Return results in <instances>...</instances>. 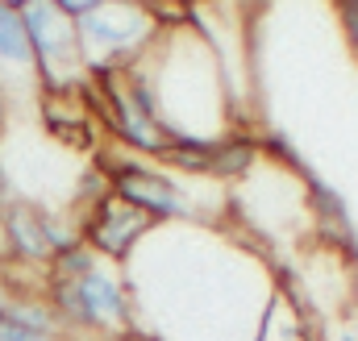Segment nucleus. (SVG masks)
Masks as SVG:
<instances>
[{
  "instance_id": "nucleus-8",
  "label": "nucleus",
  "mask_w": 358,
  "mask_h": 341,
  "mask_svg": "<svg viewBox=\"0 0 358 341\" xmlns=\"http://www.w3.org/2000/svg\"><path fill=\"white\" fill-rule=\"evenodd\" d=\"M4 321H13L21 329H34V333H46V338H63V325H59L55 308L38 291H17L4 308Z\"/></svg>"
},
{
  "instance_id": "nucleus-18",
  "label": "nucleus",
  "mask_w": 358,
  "mask_h": 341,
  "mask_svg": "<svg viewBox=\"0 0 358 341\" xmlns=\"http://www.w3.org/2000/svg\"><path fill=\"white\" fill-rule=\"evenodd\" d=\"M338 341H358V333H355V329H342V333H338Z\"/></svg>"
},
{
  "instance_id": "nucleus-11",
  "label": "nucleus",
  "mask_w": 358,
  "mask_h": 341,
  "mask_svg": "<svg viewBox=\"0 0 358 341\" xmlns=\"http://www.w3.org/2000/svg\"><path fill=\"white\" fill-rule=\"evenodd\" d=\"M63 17H71V21H80V17H88V13H96L104 0H50Z\"/></svg>"
},
{
  "instance_id": "nucleus-4",
  "label": "nucleus",
  "mask_w": 358,
  "mask_h": 341,
  "mask_svg": "<svg viewBox=\"0 0 358 341\" xmlns=\"http://www.w3.org/2000/svg\"><path fill=\"white\" fill-rule=\"evenodd\" d=\"M42 212H46V204L21 200V196L0 208V238H4L8 262H17V266H50V246H46Z\"/></svg>"
},
{
  "instance_id": "nucleus-3",
  "label": "nucleus",
  "mask_w": 358,
  "mask_h": 341,
  "mask_svg": "<svg viewBox=\"0 0 358 341\" xmlns=\"http://www.w3.org/2000/svg\"><path fill=\"white\" fill-rule=\"evenodd\" d=\"M150 229H159V221H150L142 208L117 200L113 191L100 196L88 212L80 217V242H84L100 262H104V258H108V262H125V258L134 254V246H138Z\"/></svg>"
},
{
  "instance_id": "nucleus-12",
  "label": "nucleus",
  "mask_w": 358,
  "mask_h": 341,
  "mask_svg": "<svg viewBox=\"0 0 358 341\" xmlns=\"http://www.w3.org/2000/svg\"><path fill=\"white\" fill-rule=\"evenodd\" d=\"M0 341H63V338H46V333H34V329H21L13 321L0 317Z\"/></svg>"
},
{
  "instance_id": "nucleus-15",
  "label": "nucleus",
  "mask_w": 358,
  "mask_h": 341,
  "mask_svg": "<svg viewBox=\"0 0 358 341\" xmlns=\"http://www.w3.org/2000/svg\"><path fill=\"white\" fill-rule=\"evenodd\" d=\"M8 108H13V100H8V92L0 87V129L8 125Z\"/></svg>"
},
{
  "instance_id": "nucleus-19",
  "label": "nucleus",
  "mask_w": 358,
  "mask_h": 341,
  "mask_svg": "<svg viewBox=\"0 0 358 341\" xmlns=\"http://www.w3.org/2000/svg\"><path fill=\"white\" fill-rule=\"evenodd\" d=\"M338 4H346V0H338Z\"/></svg>"
},
{
  "instance_id": "nucleus-16",
  "label": "nucleus",
  "mask_w": 358,
  "mask_h": 341,
  "mask_svg": "<svg viewBox=\"0 0 358 341\" xmlns=\"http://www.w3.org/2000/svg\"><path fill=\"white\" fill-rule=\"evenodd\" d=\"M8 300H13V287H8V279L0 275V317H4V308H8Z\"/></svg>"
},
{
  "instance_id": "nucleus-14",
  "label": "nucleus",
  "mask_w": 358,
  "mask_h": 341,
  "mask_svg": "<svg viewBox=\"0 0 358 341\" xmlns=\"http://www.w3.org/2000/svg\"><path fill=\"white\" fill-rule=\"evenodd\" d=\"M113 341H163V338H155V333H146V329H138V325H134V329H125V333H117Z\"/></svg>"
},
{
  "instance_id": "nucleus-7",
  "label": "nucleus",
  "mask_w": 358,
  "mask_h": 341,
  "mask_svg": "<svg viewBox=\"0 0 358 341\" xmlns=\"http://www.w3.org/2000/svg\"><path fill=\"white\" fill-rule=\"evenodd\" d=\"M259 154H263L259 138H250L242 129H225L213 142V179H242V175H250Z\"/></svg>"
},
{
  "instance_id": "nucleus-9",
  "label": "nucleus",
  "mask_w": 358,
  "mask_h": 341,
  "mask_svg": "<svg viewBox=\"0 0 358 341\" xmlns=\"http://www.w3.org/2000/svg\"><path fill=\"white\" fill-rule=\"evenodd\" d=\"M100 266V258L92 254L84 242H76V246H67V250H59V254L50 258V266H46V279H84L88 270Z\"/></svg>"
},
{
  "instance_id": "nucleus-5",
  "label": "nucleus",
  "mask_w": 358,
  "mask_h": 341,
  "mask_svg": "<svg viewBox=\"0 0 358 341\" xmlns=\"http://www.w3.org/2000/svg\"><path fill=\"white\" fill-rule=\"evenodd\" d=\"M80 291H84V300H88L92 329H96V333L117 338V333L134 329V300H129L125 283H121L104 262L80 279Z\"/></svg>"
},
{
  "instance_id": "nucleus-17",
  "label": "nucleus",
  "mask_w": 358,
  "mask_h": 341,
  "mask_svg": "<svg viewBox=\"0 0 358 341\" xmlns=\"http://www.w3.org/2000/svg\"><path fill=\"white\" fill-rule=\"evenodd\" d=\"M350 329H355V333H358V300H355V304H350Z\"/></svg>"
},
{
  "instance_id": "nucleus-10",
  "label": "nucleus",
  "mask_w": 358,
  "mask_h": 341,
  "mask_svg": "<svg viewBox=\"0 0 358 341\" xmlns=\"http://www.w3.org/2000/svg\"><path fill=\"white\" fill-rule=\"evenodd\" d=\"M108 191H113V187H108V175L92 163L88 170H80V183H76V208L88 212L92 204H96L100 196H108Z\"/></svg>"
},
{
  "instance_id": "nucleus-1",
  "label": "nucleus",
  "mask_w": 358,
  "mask_h": 341,
  "mask_svg": "<svg viewBox=\"0 0 358 341\" xmlns=\"http://www.w3.org/2000/svg\"><path fill=\"white\" fill-rule=\"evenodd\" d=\"M88 71H121L159 42V21L146 0H104L76 21Z\"/></svg>"
},
{
  "instance_id": "nucleus-2",
  "label": "nucleus",
  "mask_w": 358,
  "mask_h": 341,
  "mask_svg": "<svg viewBox=\"0 0 358 341\" xmlns=\"http://www.w3.org/2000/svg\"><path fill=\"white\" fill-rule=\"evenodd\" d=\"M21 21L34 46L38 92H80L88 84V63L80 50L76 21L63 17L50 0H21Z\"/></svg>"
},
{
  "instance_id": "nucleus-6",
  "label": "nucleus",
  "mask_w": 358,
  "mask_h": 341,
  "mask_svg": "<svg viewBox=\"0 0 358 341\" xmlns=\"http://www.w3.org/2000/svg\"><path fill=\"white\" fill-rule=\"evenodd\" d=\"M13 80L38 87V71H34V46L21 21V8L0 0V87L8 92Z\"/></svg>"
},
{
  "instance_id": "nucleus-13",
  "label": "nucleus",
  "mask_w": 358,
  "mask_h": 341,
  "mask_svg": "<svg viewBox=\"0 0 358 341\" xmlns=\"http://www.w3.org/2000/svg\"><path fill=\"white\" fill-rule=\"evenodd\" d=\"M338 17H342V29H346V38H350V46L358 55V8L355 4H338Z\"/></svg>"
}]
</instances>
